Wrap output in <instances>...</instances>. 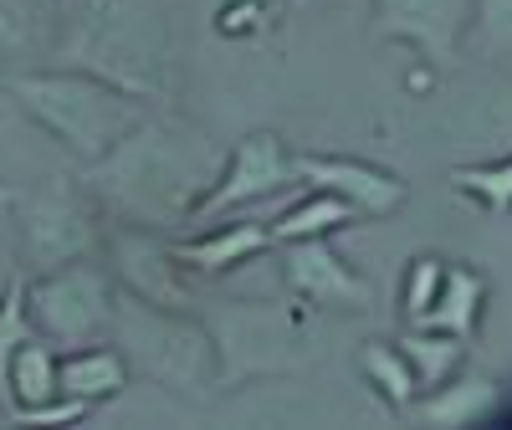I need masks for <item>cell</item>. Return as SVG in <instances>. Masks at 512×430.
I'll return each mask as SVG.
<instances>
[{
	"mask_svg": "<svg viewBox=\"0 0 512 430\" xmlns=\"http://www.w3.org/2000/svg\"><path fill=\"white\" fill-rule=\"evenodd\" d=\"M441 277H446L441 256H415V262L405 267V282H400V313H405V323H415L425 308H431V297L441 292Z\"/></svg>",
	"mask_w": 512,
	"mask_h": 430,
	"instance_id": "cell-24",
	"label": "cell"
},
{
	"mask_svg": "<svg viewBox=\"0 0 512 430\" xmlns=\"http://www.w3.org/2000/svg\"><path fill=\"white\" fill-rule=\"evenodd\" d=\"M354 221H359V215H354L349 200H338V195H328V190H308L303 200L282 205V210H277V221H272L267 231H272V246H277V241L333 236V231H344V226H354Z\"/></svg>",
	"mask_w": 512,
	"mask_h": 430,
	"instance_id": "cell-19",
	"label": "cell"
},
{
	"mask_svg": "<svg viewBox=\"0 0 512 430\" xmlns=\"http://www.w3.org/2000/svg\"><path fill=\"white\" fill-rule=\"evenodd\" d=\"M272 11V0H221L216 6V31L221 36H251V31H262Z\"/></svg>",
	"mask_w": 512,
	"mask_h": 430,
	"instance_id": "cell-25",
	"label": "cell"
},
{
	"mask_svg": "<svg viewBox=\"0 0 512 430\" xmlns=\"http://www.w3.org/2000/svg\"><path fill=\"white\" fill-rule=\"evenodd\" d=\"M128 359L118 349H108V343H88V349H67L57 359V395L62 400H77V405H103L113 395H123L128 384Z\"/></svg>",
	"mask_w": 512,
	"mask_h": 430,
	"instance_id": "cell-16",
	"label": "cell"
},
{
	"mask_svg": "<svg viewBox=\"0 0 512 430\" xmlns=\"http://www.w3.org/2000/svg\"><path fill=\"white\" fill-rule=\"evenodd\" d=\"M6 226L16 246V267L26 277L57 272L67 262L103 251V210L72 175H41L36 185L16 190Z\"/></svg>",
	"mask_w": 512,
	"mask_h": 430,
	"instance_id": "cell-6",
	"label": "cell"
},
{
	"mask_svg": "<svg viewBox=\"0 0 512 430\" xmlns=\"http://www.w3.org/2000/svg\"><path fill=\"white\" fill-rule=\"evenodd\" d=\"M395 349L405 354L410 374H415V390H436L446 384L461 364H466V338H451V333H431V328H405L395 338Z\"/></svg>",
	"mask_w": 512,
	"mask_h": 430,
	"instance_id": "cell-20",
	"label": "cell"
},
{
	"mask_svg": "<svg viewBox=\"0 0 512 430\" xmlns=\"http://www.w3.org/2000/svg\"><path fill=\"white\" fill-rule=\"evenodd\" d=\"M210 343H216V379L221 395L241 390L251 379H272V374H292L308 364L303 349V318L292 303H241V297H195L190 308Z\"/></svg>",
	"mask_w": 512,
	"mask_h": 430,
	"instance_id": "cell-5",
	"label": "cell"
},
{
	"mask_svg": "<svg viewBox=\"0 0 512 430\" xmlns=\"http://www.w3.org/2000/svg\"><path fill=\"white\" fill-rule=\"evenodd\" d=\"M497 410H502L497 379H487V374H461V369H456L446 384L415 395L400 420H405V425H441V430H456V425H482V420H492Z\"/></svg>",
	"mask_w": 512,
	"mask_h": 430,
	"instance_id": "cell-14",
	"label": "cell"
},
{
	"mask_svg": "<svg viewBox=\"0 0 512 430\" xmlns=\"http://www.w3.org/2000/svg\"><path fill=\"white\" fill-rule=\"evenodd\" d=\"M287 190H297L292 149H287L277 134H267V128H256V134H246V139L221 159V175L210 180V190L195 200L185 231L216 226L221 215H236V210H246V205L277 200V195H287Z\"/></svg>",
	"mask_w": 512,
	"mask_h": 430,
	"instance_id": "cell-8",
	"label": "cell"
},
{
	"mask_svg": "<svg viewBox=\"0 0 512 430\" xmlns=\"http://www.w3.org/2000/svg\"><path fill=\"white\" fill-rule=\"evenodd\" d=\"M451 190L461 200H472L477 210H487L492 221H502V215H512V154H502L492 164H456Z\"/></svg>",
	"mask_w": 512,
	"mask_h": 430,
	"instance_id": "cell-22",
	"label": "cell"
},
{
	"mask_svg": "<svg viewBox=\"0 0 512 430\" xmlns=\"http://www.w3.org/2000/svg\"><path fill=\"white\" fill-rule=\"evenodd\" d=\"M349 6V0H272L277 16H318V11H338Z\"/></svg>",
	"mask_w": 512,
	"mask_h": 430,
	"instance_id": "cell-26",
	"label": "cell"
},
{
	"mask_svg": "<svg viewBox=\"0 0 512 430\" xmlns=\"http://www.w3.org/2000/svg\"><path fill=\"white\" fill-rule=\"evenodd\" d=\"M477 21V0H374V36L410 47L425 67L446 72Z\"/></svg>",
	"mask_w": 512,
	"mask_h": 430,
	"instance_id": "cell-10",
	"label": "cell"
},
{
	"mask_svg": "<svg viewBox=\"0 0 512 430\" xmlns=\"http://www.w3.org/2000/svg\"><path fill=\"white\" fill-rule=\"evenodd\" d=\"M113 338L118 354L128 359V369H139L144 379H154L159 390L210 405L221 400V379H216V343H210L205 323L195 313H175V308H154L144 297H118V318H113Z\"/></svg>",
	"mask_w": 512,
	"mask_h": 430,
	"instance_id": "cell-4",
	"label": "cell"
},
{
	"mask_svg": "<svg viewBox=\"0 0 512 430\" xmlns=\"http://www.w3.org/2000/svg\"><path fill=\"white\" fill-rule=\"evenodd\" d=\"M482 308H487V277L472 272V267H446L441 277V292L431 297L410 328H431V333H451V338H472L477 323H482Z\"/></svg>",
	"mask_w": 512,
	"mask_h": 430,
	"instance_id": "cell-18",
	"label": "cell"
},
{
	"mask_svg": "<svg viewBox=\"0 0 512 430\" xmlns=\"http://www.w3.org/2000/svg\"><path fill=\"white\" fill-rule=\"evenodd\" d=\"M57 57L67 67L98 72L149 108H169L180 88L175 0H82L62 21Z\"/></svg>",
	"mask_w": 512,
	"mask_h": 430,
	"instance_id": "cell-2",
	"label": "cell"
},
{
	"mask_svg": "<svg viewBox=\"0 0 512 430\" xmlns=\"http://www.w3.org/2000/svg\"><path fill=\"white\" fill-rule=\"evenodd\" d=\"M0 93H6L41 134L62 144L77 164H93L108 154L128 128H134L149 103L103 82L98 72L82 67H21V72H0Z\"/></svg>",
	"mask_w": 512,
	"mask_h": 430,
	"instance_id": "cell-3",
	"label": "cell"
},
{
	"mask_svg": "<svg viewBox=\"0 0 512 430\" xmlns=\"http://www.w3.org/2000/svg\"><path fill=\"white\" fill-rule=\"evenodd\" d=\"M169 246H175V262L195 282H210V277H226V272L256 262L262 251H272V231H267V221H216L205 236H185Z\"/></svg>",
	"mask_w": 512,
	"mask_h": 430,
	"instance_id": "cell-13",
	"label": "cell"
},
{
	"mask_svg": "<svg viewBox=\"0 0 512 430\" xmlns=\"http://www.w3.org/2000/svg\"><path fill=\"white\" fill-rule=\"evenodd\" d=\"M31 313H26V272L11 277V287L0 292V410H6V379H11V359L31 338Z\"/></svg>",
	"mask_w": 512,
	"mask_h": 430,
	"instance_id": "cell-23",
	"label": "cell"
},
{
	"mask_svg": "<svg viewBox=\"0 0 512 430\" xmlns=\"http://www.w3.org/2000/svg\"><path fill=\"white\" fill-rule=\"evenodd\" d=\"M292 169H297V185L308 190H328L338 200H349L359 221H384L405 205V180L390 175L379 164H364V159H349V154H292Z\"/></svg>",
	"mask_w": 512,
	"mask_h": 430,
	"instance_id": "cell-12",
	"label": "cell"
},
{
	"mask_svg": "<svg viewBox=\"0 0 512 430\" xmlns=\"http://www.w3.org/2000/svg\"><path fill=\"white\" fill-rule=\"evenodd\" d=\"M62 11L57 0H0V72L41 67L57 57Z\"/></svg>",
	"mask_w": 512,
	"mask_h": 430,
	"instance_id": "cell-15",
	"label": "cell"
},
{
	"mask_svg": "<svg viewBox=\"0 0 512 430\" xmlns=\"http://www.w3.org/2000/svg\"><path fill=\"white\" fill-rule=\"evenodd\" d=\"M359 374H364V384L369 390L390 405L395 415H405L410 410V400L420 395L415 390V374H410V364H405V354L395 349V343H384V338H369L364 349H359Z\"/></svg>",
	"mask_w": 512,
	"mask_h": 430,
	"instance_id": "cell-21",
	"label": "cell"
},
{
	"mask_svg": "<svg viewBox=\"0 0 512 430\" xmlns=\"http://www.w3.org/2000/svg\"><path fill=\"white\" fill-rule=\"evenodd\" d=\"M11 200H16V185H6V180H0V221H6V210H11Z\"/></svg>",
	"mask_w": 512,
	"mask_h": 430,
	"instance_id": "cell-28",
	"label": "cell"
},
{
	"mask_svg": "<svg viewBox=\"0 0 512 430\" xmlns=\"http://www.w3.org/2000/svg\"><path fill=\"white\" fill-rule=\"evenodd\" d=\"M221 159V144L200 123L169 108H149L108 154L82 164L77 180L118 226L185 231L195 200L221 175Z\"/></svg>",
	"mask_w": 512,
	"mask_h": 430,
	"instance_id": "cell-1",
	"label": "cell"
},
{
	"mask_svg": "<svg viewBox=\"0 0 512 430\" xmlns=\"http://www.w3.org/2000/svg\"><path fill=\"white\" fill-rule=\"evenodd\" d=\"M57 359H62V349H57V343H47L41 333H31L21 349H16L11 379H6V415L11 420H21L31 410H47V405L62 400L57 395Z\"/></svg>",
	"mask_w": 512,
	"mask_h": 430,
	"instance_id": "cell-17",
	"label": "cell"
},
{
	"mask_svg": "<svg viewBox=\"0 0 512 430\" xmlns=\"http://www.w3.org/2000/svg\"><path fill=\"white\" fill-rule=\"evenodd\" d=\"M0 231H6V221H0ZM11 256H16V246H11L6 236H0V292H6V287H11V277L21 272V267L11 262Z\"/></svg>",
	"mask_w": 512,
	"mask_h": 430,
	"instance_id": "cell-27",
	"label": "cell"
},
{
	"mask_svg": "<svg viewBox=\"0 0 512 430\" xmlns=\"http://www.w3.org/2000/svg\"><path fill=\"white\" fill-rule=\"evenodd\" d=\"M277 262H282V287L297 303L333 308V313H369L374 308V287L328 246V236L277 241Z\"/></svg>",
	"mask_w": 512,
	"mask_h": 430,
	"instance_id": "cell-11",
	"label": "cell"
},
{
	"mask_svg": "<svg viewBox=\"0 0 512 430\" xmlns=\"http://www.w3.org/2000/svg\"><path fill=\"white\" fill-rule=\"evenodd\" d=\"M26 313H31V328L47 343H57L62 354L88 349V343H108L113 318H118V282L93 256H82V262H67L57 272L26 277Z\"/></svg>",
	"mask_w": 512,
	"mask_h": 430,
	"instance_id": "cell-7",
	"label": "cell"
},
{
	"mask_svg": "<svg viewBox=\"0 0 512 430\" xmlns=\"http://www.w3.org/2000/svg\"><path fill=\"white\" fill-rule=\"evenodd\" d=\"M103 251H108V272L128 297H144L154 308H175L190 313L195 308V277L175 262V246L164 241V231H144V226H118L103 231Z\"/></svg>",
	"mask_w": 512,
	"mask_h": 430,
	"instance_id": "cell-9",
	"label": "cell"
}]
</instances>
